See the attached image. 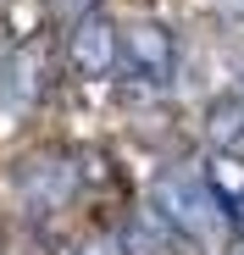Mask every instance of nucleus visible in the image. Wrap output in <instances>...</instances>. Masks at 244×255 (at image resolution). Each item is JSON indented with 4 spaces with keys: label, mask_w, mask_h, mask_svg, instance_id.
Masks as SVG:
<instances>
[{
    "label": "nucleus",
    "mask_w": 244,
    "mask_h": 255,
    "mask_svg": "<svg viewBox=\"0 0 244 255\" xmlns=\"http://www.w3.org/2000/svg\"><path fill=\"white\" fill-rule=\"evenodd\" d=\"M150 205L167 217L189 244H217L228 233V194L200 172V166H167L150 183Z\"/></svg>",
    "instance_id": "f257e3e1"
},
{
    "label": "nucleus",
    "mask_w": 244,
    "mask_h": 255,
    "mask_svg": "<svg viewBox=\"0 0 244 255\" xmlns=\"http://www.w3.org/2000/svg\"><path fill=\"white\" fill-rule=\"evenodd\" d=\"M178 72V33L155 17H133L117 28V78L139 89H167Z\"/></svg>",
    "instance_id": "f03ea898"
},
{
    "label": "nucleus",
    "mask_w": 244,
    "mask_h": 255,
    "mask_svg": "<svg viewBox=\"0 0 244 255\" xmlns=\"http://www.w3.org/2000/svg\"><path fill=\"white\" fill-rule=\"evenodd\" d=\"M78 189H84V150H33L28 161H17V194L33 205V217L61 211Z\"/></svg>",
    "instance_id": "7ed1b4c3"
},
{
    "label": "nucleus",
    "mask_w": 244,
    "mask_h": 255,
    "mask_svg": "<svg viewBox=\"0 0 244 255\" xmlns=\"http://www.w3.org/2000/svg\"><path fill=\"white\" fill-rule=\"evenodd\" d=\"M61 39H67V45H61V61H67L78 78H89V83L117 78V22H111L106 11L84 17L78 28H67Z\"/></svg>",
    "instance_id": "20e7f679"
},
{
    "label": "nucleus",
    "mask_w": 244,
    "mask_h": 255,
    "mask_svg": "<svg viewBox=\"0 0 244 255\" xmlns=\"http://www.w3.org/2000/svg\"><path fill=\"white\" fill-rule=\"evenodd\" d=\"M56 83V61L45 45H17L0 61V106L6 111H33Z\"/></svg>",
    "instance_id": "39448f33"
},
{
    "label": "nucleus",
    "mask_w": 244,
    "mask_h": 255,
    "mask_svg": "<svg viewBox=\"0 0 244 255\" xmlns=\"http://www.w3.org/2000/svg\"><path fill=\"white\" fill-rule=\"evenodd\" d=\"M200 133L222 161H244V89H222L200 111Z\"/></svg>",
    "instance_id": "423d86ee"
},
{
    "label": "nucleus",
    "mask_w": 244,
    "mask_h": 255,
    "mask_svg": "<svg viewBox=\"0 0 244 255\" xmlns=\"http://www.w3.org/2000/svg\"><path fill=\"white\" fill-rule=\"evenodd\" d=\"M117 233H122V250H128V255H178V250L189 244L155 205H150V211H133Z\"/></svg>",
    "instance_id": "0eeeda50"
},
{
    "label": "nucleus",
    "mask_w": 244,
    "mask_h": 255,
    "mask_svg": "<svg viewBox=\"0 0 244 255\" xmlns=\"http://www.w3.org/2000/svg\"><path fill=\"white\" fill-rule=\"evenodd\" d=\"M106 6V0H45V11H50V22L67 33V28H78V22H84V17H95Z\"/></svg>",
    "instance_id": "6e6552de"
},
{
    "label": "nucleus",
    "mask_w": 244,
    "mask_h": 255,
    "mask_svg": "<svg viewBox=\"0 0 244 255\" xmlns=\"http://www.w3.org/2000/svg\"><path fill=\"white\" fill-rule=\"evenodd\" d=\"M67 255H128L122 250V233H111V228H95V233H84Z\"/></svg>",
    "instance_id": "1a4fd4ad"
},
{
    "label": "nucleus",
    "mask_w": 244,
    "mask_h": 255,
    "mask_svg": "<svg viewBox=\"0 0 244 255\" xmlns=\"http://www.w3.org/2000/svg\"><path fill=\"white\" fill-rule=\"evenodd\" d=\"M228 239L244 250V189H233V194H228Z\"/></svg>",
    "instance_id": "9d476101"
},
{
    "label": "nucleus",
    "mask_w": 244,
    "mask_h": 255,
    "mask_svg": "<svg viewBox=\"0 0 244 255\" xmlns=\"http://www.w3.org/2000/svg\"><path fill=\"white\" fill-rule=\"evenodd\" d=\"M239 83H244V56H239Z\"/></svg>",
    "instance_id": "9b49d317"
},
{
    "label": "nucleus",
    "mask_w": 244,
    "mask_h": 255,
    "mask_svg": "<svg viewBox=\"0 0 244 255\" xmlns=\"http://www.w3.org/2000/svg\"><path fill=\"white\" fill-rule=\"evenodd\" d=\"M233 11H244V0H233Z\"/></svg>",
    "instance_id": "f8f14e48"
},
{
    "label": "nucleus",
    "mask_w": 244,
    "mask_h": 255,
    "mask_svg": "<svg viewBox=\"0 0 244 255\" xmlns=\"http://www.w3.org/2000/svg\"><path fill=\"white\" fill-rule=\"evenodd\" d=\"M239 255H244V250H239Z\"/></svg>",
    "instance_id": "ddd939ff"
}]
</instances>
